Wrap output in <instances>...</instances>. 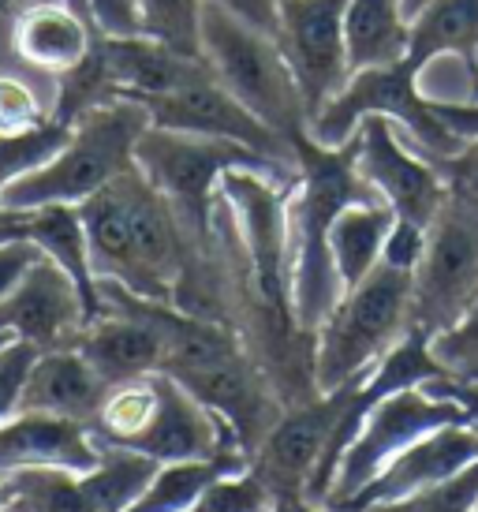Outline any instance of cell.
I'll return each mask as SVG.
<instances>
[{
  "label": "cell",
  "instance_id": "1",
  "mask_svg": "<svg viewBox=\"0 0 478 512\" xmlns=\"http://www.w3.org/2000/svg\"><path fill=\"white\" fill-rule=\"evenodd\" d=\"M299 184L292 187V314L299 329L318 333L333 314L344 288L329 258L333 217L359 199H378L355 169L352 139L344 146H318L299 139Z\"/></svg>",
  "mask_w": 478,
  "mask_h": 512
},
{
  "label": "cell",
  "instance_id": "2",
  "mask_svg": "<svg viewBox=\"0 0 478 512\" xmlns=\"http://www.w3.org/2000/svg\"><path fill=\"white\" fill-rule=\"evenodd\" d=\"M415 277L381 262L378 270L348 288L333 314L314 333L318 393H337L370 378V370L411 333Z\"/></svg>",
  "mask_w": 478,
  "mask_h": 512
},
{
  "label": "cell",
  "instance_id": "3",
  "mask_svg": "<svg viewBox=\"0 0 478 512\" xmlns=\"http://www.w3.org/2000/svg\"><path fill=\"white\" fill-rule=\"evenodd\" d=\"M146 128H150V116L131 98H113L90 109L71 128L68 143L60 146L53 161H45L38 172L0 191V206L8 210L79 206L135 165V143Z\"/></svg>",
  "mask_w": 478,
  "mask_h": 512
},
{
  "label": "cell",
  "instance_id": "4",
  "mask_svg": "<svg viewBox=\"0 0 478 512\" xmlns=\"http://www.w3.org/2000/svg\"><path fill=\"white\" fill-rule=\"evenodd\" d=\"M135 169L172 202V210L180 214V221L198 243L213 240V206H217L225 172L254 169L277 176L281 184H299V172L281 169L247 146L210 139V135H191V131L154 128V124L135 143Z\"/></svg>",
  "mask_w": 478,
  "mask_h": 512
},
{
  "label": "cell",
  "instance_id": "5",
  "mask_svg": "<svg viewBox=\"0 0 478 512\" xmlns=\"http://www.w3.org/2000/svg\"><path fill=\"white\" fill-rule=\"evenodd\" d=\"M202 57L213 79L288 143L307 139V105L277 38L247 27L217 4L202 8Z\"/></svg>",
  "mask_w": 478,
  "mask_h": 512
},
{
  "label": "cell",
  "instance_id": "6",
  "mask_svg": "<svg viewBox=\"0 0 478 512\" xmlns=\"http://www.w3.org/2000/svg\"><path fill=\"white\" fill-rule=\"evenodd\" d=\"M363 116L393 120L396 135L411 150H419L426 161H445V157L464 150V139L419 94L411 60H400V64H389V68L355 72L337 98L310 120L307 135L318 146H344L355 135V128L363 124Z\"/></svg>",
  "mask_w": 478,
  "mask_h": 512
},
{
  "label": "cell",
  "instance_id": "7",
  "mask_svg": "<svg viewBox=\"0 0 478 512\" xmlns=\"http://www.w3.org/2000/svg\"><path fill=\"white\" fill-rule=\"evenodd\" d=\"M449 423H467V412L449 397H434L422 385L411 389H396L366 412V419L355 430L352 445L340 453L337 475L329 483L322 509L344 512L355 494H363L366 486L378 479L381 471L393 464L396 456L419 438L434 434V430L449 427Z\"/></svg>",
  "mask_w": 478,
  "mask_h": 512
},
{
  "label": "cell",
  "instance_id": "8",
  "mask_svg": "<svg viewBox=\"0 0 478 512\" xmlns=\"http://www.w3.org/2000/svg\"><path fill=\"white\" fill-rule=\"evenodd\" d=\"M411 329L434 337L478 299V206L452 195L426 225V247L415 266Z\"/></svg>",
  "mask_w": 478,
  "mask_h": 512
},
{
  "label": "cell",
  "instance_id": "9",
  "mask_svg": "<svg viewBox=\"0 0 478 512\" xmlns=\"http://www.w3.org/2000/svg\"><path fill=\"white\" fill-rule=\"evenodd\" d=\"M344 12L348 0H281L277 42L307 105V128L352 79Z\"/></svg>",
  "mask_w": 478,
  "mask_h": 512
},
{
  "label": "cell",
  "instance_id": "10",
  "mask_svg": "<svg viewBox=\"0 0 478 512\" xmlns=\"http://www.w3.org/2000/svg\"><path fill=\"white\" fill-rule=\"evenodd\" d=\"M139 101L154 128H172V131H191V135H210V139H228L262 154L266 161L281 165V169L299 172V150L296 143H288L284 135L269 128L266 120L232 98L217 79H202L172 94H157V98H131Z\"/></svg>",
  "mask_w": 478,
  "mask_h": 512
},
{
  "label": "cell",
  "instance_id": "11",
  "mask_svg": "<svg viewBox=\"0 0 478 512\" xmlns=\"http://www.w3.org/2000/svg\"><path fill=\"white\" fill-rule=\"evenodd\" d=\"M352 146L359 176L378 191L381 202L393 206L396 217H408L415 225L434 221L441 202L449 199V184L434 161H426L396 135L393 120L363 116V124L352 135Z\"/></svg>",
  "mask_w": 478,
  "mask_h": 512
},
{
  "label": "cell",
  "instance_id": "12",
  "mask_svg": "<svg viewBox=\"0 0 478 512\" xmlns=\"http://www.w3.org/2000/svg\"><path fill=\"white\" fill-rule=\"evenodd\" d=\"M352 393L355 385H348V389L318 393L307 404L288 408L277 419V427L266 434V441L258 445V453L251 456V471L273 490L277 501H307L310 475L322 464Z\"/></svg>",
  "mask_w": 478,
  "mask_h": 512
},
{
  "label": "cell",
  "instance_id": "13",
  "mask_svg": "<svg viewBox=\"0 0 478 512\" xmlns=\"http://www.w3.org/2000/svg\"><path fill=\"white\" fill-rule=\"evenodd\" d=\"M90 322L79 285L53 258H38L30 273L15 285L12 296L0 299V333L34 344L38 352L75 348L79 333Z\"/></svg>",
  "mask_w": 478,
  "mask_h": 512
},
{
  "label": "cell",
  "instance_id": "14",
  "mask_svg": "<svg viewBox=\"0 0 478 512\" xmlns=\"http://www.w3.org/2000/svg\"><path fill=\"white\" fill-rule=\"evenodd\" d=\"M176 382L187 385L206 408H213L225 419L247 456L258 453V445L266 441V434L288 412L281 393H277V385L269 382V374L258 367V359L247 348L217 359L210 367L191 370V374H183Z\"/></svg>",
  "mask_w": 478,
  "mask_h": 512
},
{
  "label": "cell",
  "instance_id": "15",
  "mask_svg": "<svg viewBox=\"0 0 478 512\" xmlns=\"http://www.w3.org/2000/svg\"><path fill=\"white\" fill-rule=\"evenodd\" d=\"M4 15L12 57L49 79L79 68L98 38L83 0H19Z\"/></svg>",
  "mask_w": 478,
  "mask_h": 512
},
{
  "label": "cell",
  "instance_id": "16",
  "mask_svg": "<svg viewBox=\"0 0 478 512\" xmlns=\"http://www.w3.org/2000/svg\"><path fill=\"white\" fill-rule=\"evenodd\" d=\"M478 460V427L467 423H449L408 445L396 456L389 468L381 471L363 494H355L344 512H366L374 505H393V501L415 498L430 486L449 483L452 475H460Z\"/></svg>",
  "mask_w": 478,
  "mask_h": 512
},
{
  "label": "cell",
  "instance_id": "17",
  "mask_svg": "<svg viewBox=\"0 0 478 512\" xmlns=\"http://www.w3.org/2000/svg\"><path fill=\"white\" fill-rule=\"evenodd\" d=\"M101 460L94 430L79 419L45 412H15L0 423V471H71L86 475Z\"/></svg>",
  "mask_w": 478,
  "mask_h": 512
},
{
  "label": "cell",
  "instance_id": "18",
  "mask_svg": "<svg viewBox=\"0 0 478 512\" xmlns=\"http://www.w3.org/2000/svg\"><path fill=\"white\" fill-rule=\"evenodd\" d=\"M94 53L116 98H157L191 83L210 79L206 57H187L172 45L135 34V38H94Z\"/></svg>",
  "mask_w": 478,
  "mask_h": 512
},
{
  "label": "cell",
  "instance_id": "19",
  "mask_svg": "<svg viewBox=\"0 0 478 512\" xmlns=\"http://www.w3.org/2000/svg\"><path fill=\"white\" fill-rule=\"evenodd\" d=\"M79 217L86 228V247H90V266L98 281H116L127 292L146 299H165V292L154 285V277L146 273L135 240H131V225H127V210L120 199V187L105 184L98 195L79 202ZM169 303V299H165Z\"/></svg>",
  "mask_w": 478,
  "mask_h": 512
},
{
  "label": "cell",
  "instance_id": "20",
  "mask_svg": "<svg viewBox=\"0 0 478 512\" xmlns=\"http://www.w3.org/2000/svg\"><path fill=\"white\" fill-rule=\"evenodd\" d=\"M105 393H109V382L90 367V359L79 348H53V352H38L34 359L19 397V412L64 415L90 427Z\"/></svg>",
  "mask_w": 478,
  "mask_h": 512
},
{
  "label": "cell",
  "instance_id": "21",
  "mask_svg": "<svg viewBox=\"0 0 478 512\" xmlns=\"http://www.w3.org/2000/svg\"><path fill=\"white\" fill-rule=\"evenodd\" d=\"M396 225V210L381 199L348 202L329 225V258L340 288L348 292L381 266L385 240Z\"/></svg>",
  "mask_w": 478,
  "mask_h": 512
},
{
  "label": "cell",
  "instance_id": "22",
  "mask_svg": "<svg viewBox=\"0 0 478 512\" xmlns=\"http://www.w3.org/2000/svg\"><path fill=\"white\" fill-rule=\"evenodd\" d=\"M348 64L352 75L363 68H389L408 60L411 23L400 0H348L344 12Z\"/></svg>",
  "mask_w": 478,
  "mask_h": 512
},
{
  "label": "cell",
  "instance_id": "23",
  "mask_svg": "<svg viewBox=\"0 0 478 512\" xmlns=\"http://www.w3.org/2000/svg\"><path fill=\"white\" fill-rule=\"evenodd\" d=\"M437 53H460L478 64V0H426L411 15L408 60L419 68Z\"/></svg>",
  "mask_w": 478,
  "mask_h": 512
},
{
  "label": "cell",
  "instance_id": "24",
  "mask_svg": "<svg viewBox=\"0 0 478 512\" xmlns=\"http://www.w3.org/2000/svg\"><path fill=\"white\" fill-rule=\"evenodd\" d=\"M251 468L247 456H217V460H180V464H161L154 471L150 486L139 494V501L127 512H183L191 509L217 479L239 475Z\"/></svg>",
  "mask_w": 478,
  "mask_h": 512
},
{
  "label": "cell",
  "instance_id": "25",
  "mask_svg": "<svg viewBox=\"0 0 478 512\" xmlns=\"http://www.w3.org/2000/svg\"><path fill=\"white\" fill-rule=\"evenodd\" d=\"M202 8L206 0H139L142 34L187 57H202Z\"/></svg>",
  "mask_w": 478,
  "mask_h": 512
},
{
  "label": "cell",
  "instance_id": "26",
  "mask_svg": "<svg viewBox=\"0 0 478 512\" xmlns=\"http://www.w3.org/2000/svg\"><path fill=\"white\" fill-rule=\"evenodd\" d=\"M71 128L49 120L42 128L15 131V135H0V191L15 180H23L30 172H38L45 161L60 154V146L68 143Z\"/></svg>",
  "mask_w": 478,
  "mask_h": 512
},
{
  "label": "cell",
  "instance_id": "27",
  "mask_svg": "<svg viewBox=\"0 0 478 512\" xmlns=\"http://www.w3.org/2000/svg\"><path fill=\"white\" fill-rule=\"evenodd\" d=\"M430 356L445 370L449 382L478 385V299L464 311L460 322L430 337Z\"/></svg>",
  "mask_w": 478,
  "mask_h": 512
},
{
  "label": "cell",
  "instance_id": "28",
  "mask_svg": "<svg viewBox=\"0 0 478 512\" xmlns=\"http://www.w3.org/2000/svg\"><path fill=\"white\" fill-rule=\"evenodd\" d=\"M183 512H277V498L251 468L239 475H225Z\"/></svg>",
  "mask_w": 478,
  "mask_h": 512
},
{
  "label": "cell",
  "instance_id": "29",
  "mask_svg": "<svg viewBox=\"0 0 478 512\" xmlns=\"http://www.w3.org/2000/svg\"><path fill=\"white\" fill-rule=\"evenodd\" d=\"M478 501V460L460 475H452L449 483L430 486L415 498L393 501V505H374L366 512H475Z\"/></svg>",
  "mask_w": 478,
  "mask_h": 512
},
{
  "label": "cell",
  "instance_id": "30",
  "mask_svg": "<svg viewBox=\"0 0 478 512\" xmlns=\"http://www.w3.org/2000/svg\"><path fill=\"white\" fill-rule=\"evenodd\" d=\"M34 359H38L34 344L27 341L0 344V423L19 412V397H23V385H27Z\"/></svg>",
  "mask_w": 478,
  "mask_h": 512
},
{
  "label": "cell",
  "instance_id": "31",
  "mask_svg": "<svg viewBox=\"0 0 478 512\" xmlns=\"http://www.w3.org/2000/svg\"><path fill=\"white\" fill-rule=\"evenodd\" d=\"M86 15L105 38H135L142 34L139 0H83Z\"/></svg>",
  "mask_w": 478,
  "mask_h": 512
},
{
  "label": "cell",
  "instance_id": "32",
  "mask_svg": "<svg viewBox=\"0 0 478 512\" xmlns=\"http://www.w3.org/2000/svg\"><path fill=\"white\" fill-rule=\"evenodd\" d=\"M422 247H426V225H415L408 217H396L393 232L385 240V251H381V262L393 266V270H408L415 273L422 258Z\"/></svg>",
  "mask_w": 478,
  "mask_h": 512
},
{
  "label": "cell",
  "instance_id": "33",
  "mask_svg": "<svg viewBox=\"0 0 478 512\" xmlns=\"http://www.w3.org/2000/svg\"><path fill=\"white\" fill-rule=\"evenodd\" d=\"M434 165H437V172L445 176V184H449L452 195H460V199L478 206V139L464 143L460 154L445 157V161H434Z\"/></svg>",
  "mask_w": 478,
  "mask_h": 512
},
{
  "label": "cell",
  "instance_id": "34",
  "mask_svg": "<svg viewBox=\"0 0 478 512\" xmlns=\"http://www.w3.org/2000/svg\"><path fill=\"white\" fill-rule=\"evenodd\" d=\"M38 258L42 251L30 240H0V299L12 296L15 285L27 277Z\"/></svg>",
  "mask_w": 478,
  "mask_h": 512
},
{
  "label": "cell",
  "instance_id": "35",
  "mask_svg": "<svg viewBox=\"0 0 478 512\" xmlns=\"http://www.w3.org/2000/svg\"><path fill=\"white\" fill-rule=\"evenodd\" d=\"M206 4L225 8L228 15H236L247 27L262 30L269 38H277V30H281V0H206Z\"/></svg>",
  "mask_w": 478,
  "mask_h": 512
},
{
  "label": "cell",
  "instance_id": "36",
  "mask_svg": "<svg viewBox=\"0 0 478 512\" xmlns=\"http://www.w3.org/2000/svg\"><path fill=\"white\" fill-rule=\"evenodd\" d=\"M0 512H12V475L0 471Z\"/></svg>",
  "mask_w": 478,
  "mask_h": 512
},
{
  "label": "cell",
  "instance_id": "37",
  "mask_svg": "<svg viewBox=\"0 0 478 512\" xmlns=\"http://www.w3.org/2000/svg\"><path fill=\"white\" fill-rule=\"evenodd\" d=\"M12 4H19V0H0V12H8Z\"/></svg>",
  "mask_w": 478,
  "mask_h": 512
},
{
  "label": "cell",
  "instance_id": "38",
  "mask_svg": "<svg viewBox=\"0 0 478 512\" xmlns=\"http://www.w3.org/2000/svg\"><path fill=\"white\" fill-rule=\"evenodd\" d=\"M8 341H15V337H4V333H0V344H8Z\"/></svg>",
  "mask_w": 478,
  "mask_h": 512
},
{
  "label": "cell",
  "instance_id": "39",
  "mask_svg": "<svg viewBox=\"0 0 478 512\" xmlns=\"http://www.w3.org/2000/svg\"><path fill=\"white\" fill-rule=\"evenodd\" d=\"M475 512H478V501H475Z\"/></svg>",
  "mask_w": 478,
  "mask_h": 512
}]
</instances>
